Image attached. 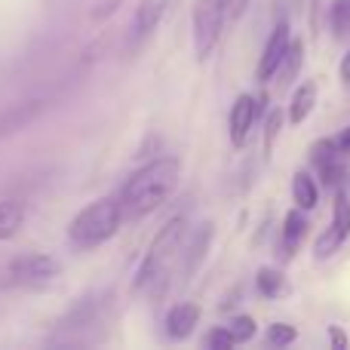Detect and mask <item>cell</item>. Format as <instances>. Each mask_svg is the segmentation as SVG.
<instances>
[{"mask_svg":"<svg viewBox=\"0 0 350 350\" xmlns=\"http://www.w3.org/2000/svg\"><path fill=\"white\" fill-rule=\"evenodd\" d=\"M178 175H181V163L170 157V154L145 163L142 170H135L126 178V185H123L120 197H117L123 218H142V215H151L154 209H160L172 197L175 185H178Z\"/></svg>","mask_w":350,"mask_h":350,"instance_id":"cell-1","label":"cell"},{"mask_svg":"<svg viewBox=\"0 0 350 350\" xmlns=\"http://www.w3.org/2000/svg\"><path fill=\"white\" fill-rule=\"evenodd\" d=\"M123 221L126 218H123L120 200H96V203H90L86 209H80L74 215V221L68 224V240L77 249H96L105 240H111Z\"/></svg>","mask_w":350,"mask_h":350,"instance_id":"cell-2","label":"cell"},{"mask_svg":"<svg viewBox=\"0 0 350 350\" xmlns=\"http://www.w3.org/2000/svg\"><path fill=\"white\" fill-rule=\"evenodd\" d=\"M185 215L172 218L170 224H166L163 230L157 234V240L151 243V252L145 255V261H142L139 267V277H135V292H157L160 286L166 283V277H170V258L175 252H178L181 246V237H185Z\"/></svg>","mask_w":350,"mask_h":350,"instance_id":"cell-3","label":"cell"},{"mask_svg":"<svg viewBox=\"0 0 350 350\" xmlns=\"http://www.w3.org/2000/svg\"><path fill=\"white\" fill-rule=\"evenodd\" d=\"M224 18H228V0H197L193 6V53L197 59H209L218 46Z\"/></svg>","mask_w":350,"mask_h":350,"instance_id":"cell-4","label":"cell"},{"mask_svg":"<svg viewBox=\"0 0 350 350\" xmlns=\"http://www.w3.org/2000/svg\"><path fill=\"white\" fill-rule=\"evenodd\" d=\"M59 273L62 265L53 255H18L0 271V286H40Z\"/></svg>","mask_w":350,"mask_h":350,"instance_id":"cell-5","label":"cell"},{"mask_svg":"<svg viewBox=\"0 0 350 350\" xmlns=\"http://www.w3.org/2000/svg\"><path fill=\"white\" fill-rule=\"evenodd\" d=\"M289 46H292V28H289L286 18H280L277 28H273L271 37H267L265 49H261L258 68H255V80H258V83H267V80L277 77V71H280V65H283Z\"/></svg>","mask_w":350,"mask_h":350,"instance_id":"cell-6","label":"cell"},{"mask_svg":"<svg viewBox=\"0 0 350 350\" xmlns=\"http://www.w3.org/2000/svg\"><path fill=\"white\" fill-rule=\"evenodd\" d=\"M261 105H265V98H255V96H237L234 108H230V117H228V129H230V145L234 148H243L249 139V133H252L255 120H258L261 114Z\"/></svg>","mask_w":350,"mask_h":350,"instance_id":"cell-7","label":"cell"},{"mask_svg":"<svg viewBox=\"0 0 350 350\" xmlns=\"http://www.w3.org/2000/svg\"><path fill=\"white\" fill-rule=\"evenodd\" d=\"M310 230V221H308V212L304 209H292L286 212L283 218V228H280V249H283V258H292V255L298 252V246L304 243V237H308Z\"/></svg>","mask_w":350,"mask_h":350,"instance_id":"cell-8","label":"cell"},{"mask_svg":"<svg viewBox=\"0 0 350 350\" xmlns=\"http://www.w3.org/2000/svg\"><path fill=\"white\" fill-rule=\"evenodd\" d=\"M43 108H46V105H43L40 98L10 105L6 111H0V135H12V133H18V129L31 126V123L43 114Z\"/></svg>","mask_w":350,"mask_h":350,"instance_id":"cell-9","label":"cell"},{"mask_svg":"<svg viewBox=\"0 0 350 350\" xmlns=\"http://www.w3.org/2000/svg\"><path fill=\"white\" fill-rule=\"evenodd\" d=\"M200 314H203V310H200V304H193V301L175 304L170 314H166V335H170L172 341L191 338L197 323H200Z\"/></svg>","mask_w":350,"mask_h":350,"instance_id":"cell-10","label":"cell"},{"mask_svg":"<svg viewBox=\"0 0 350 350\" xmlns=\"http://www.w3.org/2000/svg\"><path fill=\"white\" fill-rule=\"evenodd\" d=\"M166 10H170V0H139L135 16H133V40L139 43L145 37H151V31L160 25Z\"/></svg>","mask_w":350,"mask_h":350,"instance_id":"cell-11","label":"cell"},{"mask_svg":"<svg viewBox=\"0 0 350 350\" xmlns=\"http://www.w3.org/2000/svg\"><path fill=\"white\" fill-rule=\"evenodd\" d=\"M292 200H295V206L304 212H314L317 206H320V187H317L314 175L308 170H298L295 178H292Z\"/></svg>","mask_w":350,"mask_h":350,"instance_id":"cell-12","label":"cell"},{"mask_svg":"<svg viewBox=\"0 0 350 350\" xmlns=\"http://www.w3.org/2000/svg\"><path fill=\"white\" fill-rule=\"evenodd\" d=\"M314 108H317V80H304L289 102V120L298 126V123H304L314 114Z\"/></svg>","mask_w":350,"mask_h":350,"instance_id":"cell-13","label":"cell"},{"mask_svg":"<svg viewBox=\"0 0 350 350\" xmlns=\"http://www.w3.org/2000/svg\"><path fill=\"white\" fill-rule=\"evenodd\" d=\"M25 218H28V209H25L22 200H0V240L16 237Z\"/></svg>","mask_w":350,"mask_h":350,"instance_id":"cell-14","label":"cell"},{"mask_svg":"<svg viewBox=\"0 0 350 350\" xmlns=\"http://www.w3.org/2000/svg\"><path fill=\"white\" fill-rule=\"evenodd\" d=\"M212 221L200 224L197 230H193V240L191 246H187V255H185V273H193L200 267V261L206 258V252H209V243H212Z\"/></svg>","mask_w":350,"mask_h":350,"instance_id":"cell-15","label":"cell"},{"mask_svg":"<svg viewBox=\"0 0 350 350\" xmlns=\"http://www.w3.org/2000/svg\"><path fill=\"white\" fill-rule=\"evenodd\" d=\"M332 230L347 243L350 237V197L345 187H335V203H332Z\"/></svg>","mask_w":350,"mask_h":350,"instance_id":"cell-16","label":"cell"},{"mask_svg":"<svg viewBox=\"0 0 350 350\" xmlns=\"http://www.w3.org/2000/svg\"><path fill=\"white\" fill-rule=\"evenodd\" d=\"M255 289H258V295H265V298H280L286 292L283 271H277V267H261V271L255 273Z\"/></svg>","mask_w":350,"mask_h":350,"instance_id":"cell-17","label":"cell"},{"mask_svg":"<svg viewBox=\"0 0 350 350\" xmlns=\"http://www.w3.org/2000/svg\"><path fill=\"white\" fill-rule=\"evenodd\" d=\"M329 28H332L335 40H347L350 37V0H332V6H329Z\"/></svg>","mask_w":350,"mask_h":350,"instance_id":"cell-18","label":"cell"},{"mask_svg":"<svg viewBox=\"0 0 350 350\" xmlns=\"http://www.w3.org/2000/svg\"><path fill=\"white\" fill-rule=\"evenodd\" d=\"M301 62H304V43L301 40H292L289 53H286L283 65H280V71H277L280 86H289L292 80L298 77V71H301Z\"/></svg>","mask_w":350,"mask_h":350,"instance_id":"cell-19","label":"cell"},{"mask_svg":"<svg viewBox=\"0 0 350 350\" xmlns=\"http://www.w3.org/2000/svg\"><path fill=\"white\" fill-rule=\"evenodd\" d=\"M341 246H345V240H341V237L332 230V224H329V228L320 234V240H317V246H314V258H317V261H326V258H332V255L338 252Z\"/></svg>","mask_w":350,"mask_h":350,"instance_id":"cell-20","label":"cell"},{"mask_svg":"<svg viewBox=\"0 0 350 350\" xmlns=\"http://www.w3.org/2000/svg\"><path fill=\"white\" fill-rule=\"evenodd\" d=\"M338 157H341V151H338V145H335V139H320L310 145V163L314 166H323V163L338 160Z\"/></svg>","mask_w":350,"mask_h":350,"instance_id":"cell-21","label":"cell"},{"mask_svg":"<svg viewBox=\"0 0 350 350\" xmlns=\"http://www.w3.org/2000/svg\"><path fill=\"white\" fill-rule=\"evenodd\" d=\"M295 338H298V332L289 323H271L267 326V345L271 347H289V345H295Z\"/></svg>","mask_w":350,"mask_h":350,"instance_id":"cell-22","label":"cell"},{"mask_svg":"<svg viewBox=\"0 0 350 350\" xmlns=\"http://www.w3.org/2000/svg\"><path fill=\"white\" fill-rule=\"evenodd\" d=\"M230 332H234V338H237V345H246V341H252L255 338V332H258V326H255V320L252 317H234L230 320Z\"/></svg>","mask_w":350,"mask_h":350,"instance_id":"cell-23","label":"cell"},{"mask_svg":"<svg viewBox=\"0 0 350 350\" xmlns=\"http://www.w3.org/2000/svg\"><path fill=\"white\" fill-rule=\"evenodd\" d=\"M320 170V178H323V185L326 187H341V181H345V163L341 160H329V163H323V166H317Z\"/></svg>","mask_w":350,"mask_h":350,"instance_id":"cell-24","label":"cell"},{"mask_svg":"<svg viewBox=\"0 0 350 350\" xmlns=\"http://www.w3.org/2000/svg\"><path fill=\"white\" fill-rule=\"evenodd\" d=\"M203 345L212 347V350H230L237 345V338H234V332H230L228 326H218V329H212V332L206 335Z\"/></svg>","mask_w":350,"mask_h":350,"instance_id":"cell-25","label":"cell"},{"mask_svg":"<svg viewBox=\"0 0 350 350\" xmlns=\"http://www.w3.org/2000/svg\"><path fill=\"white\" fill-rule=\"evenodd\" d=\"M280 129H283V111H271L267 114V126H265V151H273V142H277Z\"/></svg>","mask_w":350,"mask_h":350,"instance_id":"cell-26","label":"cell"},{"mask_svg":"<svg viewBox=\"0 0 350 350\" xmlns=\"http://www.w3.org/2000/svg\"><path fill=\"white\" fill-rule=\"evenodd\" d=\"M246 6H249V0H228V16L240 18L243 12H246Z\"/></svg>","mask_w":350,"mask_h":350,"instance_id":"cell-27","label":"cell"},{"mask_svg":"<svg viewBox=\"0 0 350 350\" xmlns=\"http://www.w3.org/2000/svg\"><path fill=\"white\" fill-rule=\"evenodd\" d=\"M335 145H338L341 154H350V126H345L338 135H335Z\"/></svg>","mask_w":350,"mask_h":350,"instance_id":"cell-28","label":"cell"},{"mask_svg":"<svg viewBox=\"0 0 350 350\" xmlns=\"http://www.w3.org/2000/svg\"><path fill=\"white\" fill-rule=\"evenodd\" d=\"M338 74H341V83L350 86V46H347L345 59H341V65H338Z\"/></svg>","mask_w":350,"mask_h":350,"instance_id":"cell-29","label":"cell"},{"mask_svg":"<svg viewBox=\"0 0 350 350\" xmlns=\"http://www.w3.org/2000/svg\"><path fill=\"white\" fill-rule=\"evenodd\" d=\"M329 338H332V345H335V347H347V338L341 335V329L329 326Z\"/></svg>","mask_w":350,"mask_h":350,"instance_id":"cell-30","label":"cell"}]
</instances>
